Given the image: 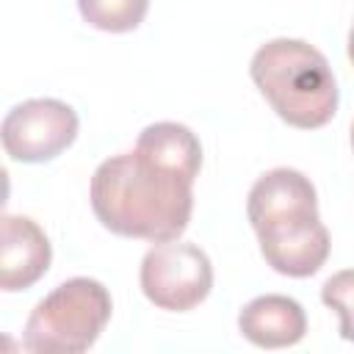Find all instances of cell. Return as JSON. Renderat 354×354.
<instances>
[{
	"label": "cell",
	"mask_w": 354,
	"mask_h": 354,
	"mask_svg": "<svg viewBox=\"0 0 354 354\" xmlns=\"http://www.w3.org/2000/svg\"><path fill=\"white\" fill-rule=\"evenodd\" d=\"M53 260L44 230L28 216H0V290L17 293L36 285Z\"/></svg>",
	"instance_id": "obj_8"
},
{
	"label": "cell",
	"mask_w": 354,
	"mask_h": 354,
	"mask_svg": "<svg viewBox=\"0 0 354 354\" xmlns=\"http://www.w3.org/2000/svg\"><path fill=\"white\" fill-rule=\"evenodd\" d=\"M88 196L105 230L152 243L180 238L194 210V183L155 166L136 149L102 160Z\"/></svg>",
	"instance_id": "obj_1"
},
{
	"label": "cell",
	"mask_w": 354,
	"mask_h": 354,
	"mask_svg": "<svg viewBox=\"0 0 354 354\" xmlns=\"http://www.w3.org/2000/svg\"><path fill=\"white\" fill-rule=\"evenodd\" d=\"M249 75L277 116L299 130L332 122L337 111V80L321 50L301 39H271L249 64Z\"/></svg>",
	"instance_id": "obj_2"
},
{
	"label": "cell",
	"mask_w": 354,
	"mask_h": 354,
	"mask_svg": "<svg viewBox=\"0 0 354 354\" xmlns=\"http://www.w3.org/2000/svg\"><path fill=\"white\" fill-rule=\"evenodd\" d=\"M111 310V293L102 282L72 277L33 307L22 346L36 354H80L97 343Z\"/></svg>",
	"instance_id": "obj_3"
},
{
	"label": "cell",
	"mask_w": 354,
	"mask_h": 354,
	"mask_svg": "<svg viewBox=\"0 0 354 354\" xmlns=\"http://www.w3.org/2000/svg\"><path fill=\"white\" fill-rule=\"evenodd\" d=\"M260 252L266 263L285 277H313L329 257L332 241L321 218H301L257 230Z\"/></svg>",
	"instance_id": "obj_7"
},
{
	"label": "cell",
	"mask_w": 354,
	"mask_h": 354,
	"mask_svg": "<svg viewBox=\"0 0 354 354\" xmlns=\"http://www.w3.org/2000/svg\"><path fill=\"white\" fill-rule=\"evenodd\" d=\"M141 290L144 296L171 313H188L202 304L213 288L210 257L185 241H160L141 260Z\"/></svg>",
	"instance_id": "obj_4"
},
{
	"label": "cell",
	"mask_w": 354,
	"mask_h": 354,
	"mask_svg": "<svg viewBox=\"0 0 354 354\" xmlns=\"http://www.w3.org/2000/svg\"><path fill=\"white\" fill-rule=\"evenodd\" d=\"M348 279H351V274L348 271H340L337 277H332L324 285V301L343 315V335H348V293H351Z\"/></svg>",
	"instance_id": "obj_12"
},
{
	"label": "cell",
	"mask_w": 354,
	"mask_h": 354,
	"mask_svg": "<svg viewBox=\"0 0 354 354\" xmlns=\"http://www.w3.org/2000/svg\"><path fill=\"white\" fill-rule=\"evenodd\" d=\"M241 335L260 348L296 346L307 332L304 307L282 293H266L252 299L238 315Z\"/></svg>",
	"instance_id": "obj_9"
},
{
	"label": "cell",
	"mask_w": 354,
	"mask_h": 354,
	"mask_svg": "<svg viewBox=\"0 0 354 354\" xmlns=\"http://www.w3.org/2000/svg\"><path fill=\"white\" fill-rule=\"evenodd\" d=\"M8 191H11V180H8V171L0 166V210H3L6 202H8Z\"/></svg>",
	"instance_id": "obj_13"
},
{
	"label": "cell",
	"mask_w": 354,
	"mask_h": 354,
	"mask_svg": "<svg viewBox=\"0 0 354 354\" xmlns=\"http://www.w3.org/2000/svg\"><path fill=\"white\" fill-rule=\"evenodd\" d=\"M136 152L188 183H194L202 169V144L191 127L180 122H155L144 127L136 141Z\"/></svg>",
	"instance_id": "obj_10"
},
{
	"label": "cell",
	"mask_w": 354,
	"mask_h": 354,
	"mask_svg": "<svg viewBox=\"0 0 354 354\" xmlns=\"http://www.w3.org/2000/svg\"><path fill=\"white\" fill-rule=\"evenodd\" d=\"M80 17L105 33L136 30L149 8V0H77Z\"/></svg>",
	"instance_id": "obj_11"
},
{
	"label": "cell",
	"mask_w": 354,
	"mask_h": 354,
	"mask_svg": "<svg viewBox=\"0 0 354 354\" xmlns=\"http://www.w3.org/2000/svg\"><path fill=\"white\" fill-rule=\"evenodd\" d=\"M246 216L254 232L274 224L315 218L318 216L315 185L310 183V177H304L296 169L288 166L271 169L263 177H257V183L252 185L246 199Z\"/></svg>",
	"instance_id": "obj_6"
},
{
	"label": "cell",
	"mask_w": 354,
	"mask_h": 354,
	"mask_svg": "<svg viewBox=\"0 0 354 354\" xmlns=\"http://www.w3.org/2000/svg\"><path fill=\"white\" fill-rule=\"evenodd\" d=\"M77 136V113L50 97L14 105L0 122V144L19 163H47Z\"/></svg>",
	"instance_id": "obj_5"
}]
</instances>
